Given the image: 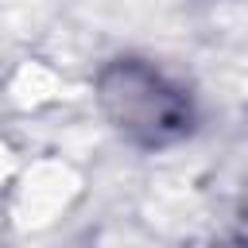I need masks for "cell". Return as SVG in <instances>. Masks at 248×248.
Wrapping results in <instances>:
<instances>
[{
    "label": "cell",
    "mask_w": 248,
    "mask_h": 248,
    "mask_svg": "<svg viewBox=\"0 0 248 248\" xmlns=\"http://www.w3.org/2000/svg\"><path fill=\"white\" fill-rule=\"evenodd\" d=\"M97 97L105 116L143 147L174 143L194 128L190 97L140 58H116L112 66H105L97 78Z\"/></svg>",
    "instance_id": "obj_1"
}]
</instances>
